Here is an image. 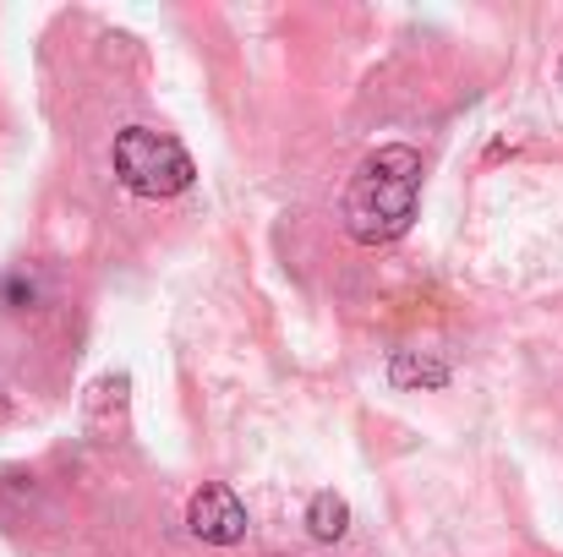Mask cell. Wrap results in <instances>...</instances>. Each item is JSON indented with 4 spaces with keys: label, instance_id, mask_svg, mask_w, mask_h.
<instances>
[{
    "label": "cell",
    "instance_id": "5",
    "mask_svg": "<svg viewBox=\"0 0 563 557\" xmlns=\"http://www.w3.org/2000/svg\"><path fill=\"white\" fill-rule=\"evenodd\" d=\"M388 377H394V388H443V382H449V367L432 361V356L399 350V356L388 361Z\"/></svg>",
    "mask_w": 563,
    "mask_h": 557
},
{
    "label": "cell",
    "instance_id": "2",
    "mask_svg": "<svg viewBox=\"0 0 563 557\" xmlns=\"http://www.w3.org/2000/svg\"><path fill=\"white\" fill-rule=\"evenodd\" d=\"M110 159H115L121 186L137 191V197H176V191H187L191 176H197L187 148H181L170 132H154V126H126V132H115Z\"/></svg>",
    "mask_w": 563,
    "mask_h": 557
},
{
    "label": "cell",
    "instance_id": "4",
    "mask_svg": "<svg viewBox=\"0 0 563 557\" xmlns=\"http://www.w3.org/2000/svg\"><path fill=\"white\" fill-rule=\"evenodd\" d=\"M307 531H312L318 542H340V536L351 531V509H345V498H340V492H318V498L307 503Z\"/></svg>",
    "mask_w": 563,
    "mask_h": 557
},
{
    "label": "cell",
    "instance_id": "3",
    "mask_svg": "<svg viewBox=\"0 0 563 557\" xmlns=\"http://www.w3.org/2000/svg\"><path fill=\"white\" fill-rule=\"evenodd\" d=\"M187 525H191V536L208 542V547H235V542L246 536V509H241V498H235L230 487L208 481V487L191 492Z\"/></svg>",
    "mask_w": 563,
    "mask_h": 557
},
{
    "label": "cell",
    "instance_id": "1",
    "mask_svg": "<svg viewBox=\"0 0 563 557\" xmlns=\"http://www.w3.org/2000/svg\"><path fill=\"white\" fill-rule=\"evenodd\" d=\"M416 197H421V154L405 143H388L356 170V181L345 191V230L362 246L399 241L416 219Z\"/></svg>",
    "mask_w": 563,
    "mask_h": 557
}]
</instances>
